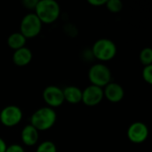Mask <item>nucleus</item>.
Here are the masks:
<instances>
[{"label":"nucleus","instance_id":"obj_1","mask_svg":"<svg viewBox=\"0 0 152 152\" xmlns=\"http://www.w3.org/2000/svg\"><path fill=\"white\" fill-rule=\"evenodd\" d=\"M57 119L56 112L50 107H42L37 110L30 118V125L38 132L46 131L53 126Z\"/></svg>","mask_w":152,"mask_h":152},{"label":"nucleus","instance_id":"obj_2","mask_svg":"<svg viewBox=\"0 0 152 152\" xmlns=\"http://www.w3.org/2000/svg\"><path fill=\"white\" fill-rule=\"evenodd\" d=\"M35 13L42 23L51 24L59 18L61 7L54 0H39L36 5Z\"/></svg>","mask_w":152,"mask_h":152},{"label":"nucleus","instance_id":"obj_3","mask_svg":"<svg viewBox=\"0 0 152 152\" xmlns=\"http://www.w3.org/2000/svg\"><path fill=\"white\" fill-rule=\"evenodd\" d=\"M91 51L94 57L96 59L102 61H109L116 56L118 49L116 44L112 40L101 38L94 44Z\"/></svg>","mask_w":152,"mask_h":152},{"label":"nucleus","instance_id":"obj_4","mask_svg":"<svg viewBox=\"0 0 152 152\" xmlns=\"http://www.w3.org/2000/svg\"><path fill=\"white\" fill-rule=\"evenodd\" d=\"M88 77L93 86L102 88L110 83L111 71L105 64L97 63L90 68L88 71Z\"/></svg>","mask_w":152,"mask_h":152},{"label":"nucleus","instance_id":"obj_5","mask_svg":"<svg viewBox=\"0 0 152 152\" xmlns=\"http://www.w3.org/2000/svg\"><path fill=\"white\" fill-rule=\"evenodd\" d=\"M42 24L43 23L35 12H29L22 18L20 25V32L25 37L26 39L36 37L41 32Z\"/></svg>","mask_w":152,"mask_h":152},{"label":"nucleus","instance_id":"obj_6","mask_svg":"<svg viewBox=\"0 0 152 152\" xmlns=\"http://www.w3.org/2000/svg\"><path fill=\"white\" fill-rule=\"evenodd\" d=\"M23 114L20 107L9 105L4 107L0 112V122L8 127L17 126L22 119Z\"/></svg>","mask_w":152,"mask_h":152},{"label":"nucleus","instance_id":"obj_7","mask_svg":"<svg viewBox=\"0 0 152 152\" xmlns=\"http://www.w3.org/2000/svg\"><path fill=\"white\" fill-rule=\"evenodd\" d=\"M43 99L48 107L53 109L60 107L64 102V95L61 88L56 86H48L43 91Z\"/></svg>","mask_w":152,"mask_h":152},{"label":"nucleus","instance_id":"obj_8","mask_svg":"<svg viewBox=\"0 0 152 152\" xmlns=\"http://www.w3.org/2000/svg\"><path fill=\"white\" fill-rule=\"evenodd\" d=\"M148 136V126L142 122H134L127 129V137L134 143H142L147 140Z\"/></svg>","mask_w":152,"mask_h":152},{"label":"nucleus","instance_id":"obj_9","mask_svg":"<svg viewBox=\"0 0 152 152\" xmlns=\"http://www.w3.org/2000/svg\"><path fill=\"white\" fill-rule=\"evenodd\" d=\"M104 98L103 89L96 86H88L82 91V102L86 106L98 105Z\"/></svg>","mask_w":152,"mask_h":152},{"label":"nucleus","instance_id":"obj_10","mask_svg":"<svg viewBox=\"0 0 152 152\" xmlns=\"http://www.w3.org/2000/svg\"><path fill=\"white\" fill-rule=\"evenodd\" d=\"M103 94L104 97L107 98V100L111 102L117 103L123 100L125 96V90L119 84L110 82L105 86L103 90Z\"/></svg>","mask_w":152,"mask_h":152},{"label":"nucleus","instance_id":"obj_11","mask_svg":"<svg viewBox=\"0 0 152 152\" xmlns=\"http://www.w3.org/2000/svg\"><path fill=\"white\" fill-rule=\"evenodd\" d=\"M33 54L29 48L24 46L18 50H15L12 54V61L16 66L24 67L28 65L32 60Z\"/></svg>","mask_w":152,"mask_h":152},{"label":"nucleus","instance_id":"obj_12","mask_svg":"<svg viewBox=\"0 0 152 152\" xmlns=\"http://www.w3.org/2000/svg\"><path fill=\"white\" fill-rule=\"evenodd\" d=\"M20 138L22 142L27 146H34L39 139V132L30 124L24 126L21 131Z\"/></svg>","mask_w":152,"mask_h":152},{"label":"nucleus","instance_id":"obj_13","mask_svg":"<svg viewBox=\"0 0 152 152\" xmlns=\"http://www.w3.org/2000/svg\"><path fill=\"white\" fill-rule=\"evenodd\" d=\"M64 100L71 104H77L82 102V90L75 86H69L62 89Z\"/></svg>","mask_w":152,"mask_h":152},{"label":"nucleus","instance_id":"obj_14","mask_svg":"<svg viewBox=\"0 0 152 152\" xmlns=\"http://www.w3.org/2000/svg\"><path fill=\"white\" fill-rule=\"evenodd\" d=\"M27 39L20 32H14L7 38V45L13 50H18L25 46Z\"/></svg>","mask_w":152,"mask_h":152},{"label":"nucleus","instance_id":"obj_15","mask_svg":"<svg viewBox=\"0 0 152 152\" xmlns=\"http://www.w3.org/2000/svg\"><path fill=\"white\" fill-rule=\"evenodd\" d=\"M140 61L144 66L151 65L152 50L151 47H145L142 50L140 53Z\"/></svg>","mask_w":152,"mask_h":152},{"label":"nucleus","instance_id":"obj_16","mask_svg":"<svg viewBox=\"0 0 152 152\" xmlns=\"http://www.w3.org/2000/svg\"><path fill=\"white\" fill-rule=\"evenodd\" d=\"M36 152H57V148L53 142L45 141L37 146Z\"/></svg>","mask_w":152,"mask_h":152},{"label":"nucleus","instance_id":"obj_17","mask_svg":"<svg viewBox=\"0 0 152 152\" xmlns=\"http://www.w3.org/2000/svg\"><path fill=\"white\" fill-rule=\"evenodd\" d=\"M107 9L111 12H119L123 9V3L120 0H107L105 4Z\"/></svg>","mask_w":152,"mask_h":152},{"label":"nucleus","instance_id":"obj_18","mask_svg":"<svg viewBox=\"0 0 152 152\" xmlns=\"http://www.w3.org/2000/svg\"><path fill=\"white\" fill-rule=\"evenodd\" d=\"M142 78L148 84H152V65L144 66L142 69Z\"/></svg>","mask_w":152,"mask_h":152},{"label":"nucleus","instance_id":"obj_19","mask_svg":"<svg viewBox=\"0 0 152 152\" xmlns=\"http://www.w3.org/2000/svg\"><path fill=\"white\" fill-rule=\"evenodd\" d=\"M64 31L69 37H76V35L77 34V30L76 27L72 24H66L64 26Z\"/></svg>","mask_w":152,"mask_h":152},{"label":"nucleus","instance_id":"obj_20","mask_svg":"<svg viewBox=\"0 0 152 152\" xmlns=\"http://www.w3.org/2000/svg\"><path fill=\"white\" fill-rule=\"evenodd\" d=\"M37 2H38V0H23L22 1V4L27 9H29V10L33 9V10H35Z\"/></svg>","mask_w":152,"mask_h":152},{"label":"nucleus","instance_id":"obj_21","mask_svg":"<svg viewBox=\"0 0 152 152\" xmlns=\"http://www.w3.org/2000/svg\"><path fill=\"white\" fill-rule=\"evenodd\" d=\"M5 152H25L24 149L19 144H12L8 146L5 150Z\"/></svg>","mask_w":152,"mask_h":152},{"label":"nucleus","instance_id":"obj_22","mask_svg":"<svg viewBox=\"0 0 152 152\" xmlns=\"http://www.w3.org/2000/svg\"><path fill=\"white\" fill-rule=\"evenodd\" d=\"M107 0H88V3L94 6H101L105 4Z\"/></svg>","mask_w":152,"mask_h":152},{"label":"nucleus","instance_id":"obj_23","mask_svg":"<svg viewBox=\"0 0 152 152\" xmlns=\"http://www.w3.org/2000/svg\"><path fill=\"white\" fill-rule=\"evenodd\" d=\"M7 146H6V143L0 137V152H5Z\"/></svg>","mask_w":152,"mask_h":152}]
</instances>
